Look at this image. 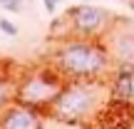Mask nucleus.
<instances>
[{
  "label": "nucleus",
  "mask_w": 134,
  "mask_h": 129,
  "mask_svg": "<svg viewBox=\"0 0 134 129\" xmlns=\"http://www.w3.org/2000/svg\"><path fill=\"white\" fill-rule=\"evenodd\" d=\"M112 97H119V99H129L134 102V75H114L109 87Z\"/></svg>",
  "instance_id": "0eeeda50"
},
{
  "label": "nucleus",
  "mask_w": 134,
  "mask_h": 129,
  "mask_svg": "<svg viewBox=\"0 0 134 129\" xmlns=\"http://www.w3.org/2000/svg\"><path fill=\"white\" fill-rule=\"evenodd\" d=\"M65 15H67V20H70V32L80 35V37L102 40V35L114 23V13L107 10V8H99V5H94V3H80V5H75V8H70Z\"/></svg>",
  "instance_id": "39448f33"
},
{
  "label": "nucleus",
  "mask_w": 134,
  "mask_h": 129,
  "mask_svg": "<svg viewBox=\"0 0 134 129\" xmlns=\"http://www.w3.org/2000/svg\"><path fill=\"white\" fill-rule=\"evenodd\" d=\"M0 32H3V35H8V37H18L20 27H18V25H15L10 18H0Z\"/></svg>",
  "instance_id": "1a4fd4ad"
},
{
  "label": "nucleus",
  "mask_w": 134,
  "mask_h": 129,
  "mask_svg": "<svg viewBox=\"0 0 134 129\" xmlns=\"http://www.w3.org/2000/svg\"><path fill=\"white\" fill-rule=\"evenodd\" d=\"M65 82L67 80L52 65H42V67H35V70H27L20 80H15V102L47 114L52 102L62 92Z\"/></svg>",
  "instance_id": "7ed1b4c3"
},
{
  "label": "nucleus",
  "mask_w": 134,
  "mask_h": 129,
  "mask_svg": "<svg viewBox=\"0 0 134 129\" xmlns=\"http://www.w3.org/2000/svg\"><path fill=\"white\" fill-rule=\"evenodd\" d=\"M10 102H15V82H10L8 77H0V112Z\"/></svg>",
  "instance_id": "6e6552de"
},
{
  "label": "nucleus",
  "mask_w": 134,
  "mask_h": 129,
  "mask_svg": "<svg viewBox=\"0 0 134 129\" xmlns=\"http://www.w3.org/2000/svg\"><path fill=\"white\" fill-rule=\"evenodd\" d=\"M5 3H10V0H0V8H3V5H5Z\"/></svg>",
  "instance_id": "f8f14e48"
},
{
  "label": "nucleus",
  "mask_w": 134,
  "mask_h": 129,
  "mask_svg": "<svg viewBox=\"0 0 134 129\" xmlns=\"http://www.w3.org/2000/svg\"><path fill=\"white\" fill-rule=\"evenodd\" d=\"M3 10H8V13H23V0H10V3L3 5Z\"/></svg>",
  "instance_id": "9b49d317"
},
{
  "label": "nucleus",
  "mask_w": 134,
  "mask_h": 129,
  "mask_svg": "<svg viewBox=\"0 0 134 129\" xmlns=\"http://www.w3.org/2000/svg\"><path fill=\"white\" fill-rule=\"evenodd\" d=\"M102 42L114 65V75H134V20L114 15V23L102 35Z\"/></svg>",
  "instance_id": "20e7f679"
},
{
  "label": "nucleus",
  "mask_w": 134,
  "mask_h": 129,
  "mask_svg": "<svg viewBox=\"0 0 134 129\" xmlns=\"http://www.w3.org/2000/svg\"><path fill=\"white\" fill-rule=\"evenodd\" d=\"M132 8H134V0H132Z\"/></svg>",
  "instance_id": "4468645a"
},
{
  "label": "nucleus",
  "mask_w": 134,
  "mask_h": 129,
  "mask_svg": "<svg viewBox=\"0 0 134 129\" xmlns=\"http://www.w3.org/2000/svg\"><path fill=\"white\" fill-rule=\"evenodd\" d=\"M50 65L65 80H109V72L114 75L109 52L97 37L67 35L57 40L50 55Z\"/></svg>",
  "instance_id": "f257e3e1"
},
{
  "label": "nucleus",
  "mask_w": 134,
  "mask_h": 129,
  "mask_svg": "<svg viewBox=\"0 0 134 129\" xmlns=\"http://www.w3.org/2000/svg\"><path fill=\"white\" fill-rule=\"evenodd\" d=\"M60 5H62V0H42V8L47 15H55L60 10Z\"/></svg>",
  "instance_id": "9d476101"
},
{
  "label": "nucleus",
  "mask_w": 134,
  "mask_h": 129,
  "mask_svg": "<svg viewBox=\"0 0 134 129\" xmlns=\"http://www.w3.org/2000/svg\"><path fill=\"white\" fill-rule=\"evenodd\" d=\"M42 112L25 107L20 102H10L0 112V129H42Z\"/></svg>",
  "instance_id": "423d86ee"
},
{
  "label": "nucleus",
  "mask_w": 134,
  "mask_h": 129,
  "mask_svg": "<svg viewBox=\"0 0 134 129\" xmlns=\"http://www.w3.org/2000/svg\"><path fill=\"white\" fill-rule=\"evenodd\" d=\"M82 3H92V0H82Z\"/></svg>",
  "instance_id": "ddd939ff"
},
{
  "label": "nucleus",
  "mask_w": 134,
  "mask_h": 129,
  "mask_svg": "<svg viewBox=\"0 0 134 129\" xmlns=\"http://www.w3.org/2000/svg\"><path fill=\"white\" fill-rule=\"evenodd\" d=\"M107 94V80H67L47 114L62 124H82L97 117Z\"/></svg>",
  "instance_id": "f03ea898"
}]
</instances>
